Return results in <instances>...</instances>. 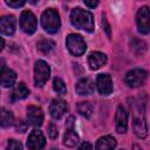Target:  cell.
Here are the masks:
<instances>
[{"instance_id": "1", "label": "cell", "mask_w": 150, "mask_h": 150, "mask_svg": "<svg viewBox=\"0 0 150 150\" xmlns=\"http://www.w3.org/2000/svg\"><path fill=\"white\" fill-rule=\"evenodd\" d=\"M130 109L132 112V129L138 138H144L148 135V128L144 114V103L139 100H132L130 103Z\"/></svg>"}, {"instance_id": "2", "label": "cell", "mask_w": 150, "mask_h": 150, "mask_svg": "<svg viewBox=\"0 0 150 150\" xmlns=\"http://www.w3.org/2000/svg\"><path fill=\"white\" fill-rule=\"evenodd\" d=\"M70 22L75 28L83 29L88 33L94 32V15L89 11L82 9L80 7L73 8V11L70 12Z\"/></svg>"}, {"instance_id": "3", "label": "cell", "mask_w": 150, "mask_h": 150, "mask_svg": "<svg viewBox=\"0 0 150 150\" xmlns=\"http://www.w3.org/2000/svg\"><path fill=\"white\" fill-rule=\"evenodd\" d=\"M41 25L47 33L49 34L57 33L61 27L59 12L54 8H47L46 11H43L41 14Z\"/></svg>"}, {"instance_id": "4", "label": "cell", "mask_w": 150, "mask_h": 150, "mask_svg": "<svg viewBox=\"0 0 150 150\" xmlns=\"http://www.w3.org/2000/svg\"><path fill=\"white\" fill-rule=\"evenodd\" d=\"M66 46L70 52V54H73L74 56H81L82 54H84L87 49V45L83 38L80 34H74V33L68 34L66 39Z\"/></svg>"}, {"instance_id": "5", "label": "cell", "mask_w": 150, "mask_h": 150, "mask_svg": "<svg viewBox=\"0 0 150 150\" xmlns=\"http://www.w3.org/2000/svg\"><path fill=\"white\" fill-rule=\"evenodd\" d=\"M50 75L49 64L43 60H38L34 66V83L36 87H43Z\"/></svg>"}, {"instance_id": "6", "label": "cell", "mask_w": 150, "mask_h": 150, "mask_svg": "<svg viewBox=\"0 0 150 150\" xmlns=\"http://www.w3.org/2000/svg\"><path fill=\"white\" fill-rule=\"evenodd\" d=\"M146 77H148L146 70L142 68H135L132 70H129L125 74L124 82L130 88H137L144 84V82L146 81Z\"/></svg>"}, {"instance_id": "7", "label": "cell", "mask_w": 150, "mask_h": 150, "mask_svg": "<svg viewBox=\"0 0 150 150\" xmlns=\"http://www.w3.org/2000/svg\"><path fill=\"white\" fill-rule=\"evenodd\" d=\"M137 29L141 34L150 33V8L148 6H142L136 14Z\"/></svg>"}, {"instance_id": "8", "label": "cell", "mask_w": 150, "mask_h": 150, "mask_svg": "<svg viewBox=\"0 0 150 150\" xmlns=\"http://www.w3.org/2000/svg\"><path fill=\"white\" fill-rule=\"evenodd\" d=\"M38 27L36 18L30 11H23L20 15V28L23 33L32 35L35 33Z\"/></svg>"}, {"instance_id": "9", "label": "cell", "mask_w": 150, "mask_h": 150, "mask_svg": "<svg viewBox=\"0 0 150 150\" xmlns=\"http://www.w3.org/2000/svg\"><path fill=\"white\" fill-rule=\"evenodd\" d=\"M115 127L118 134H125L128 129V112L124 107L118 105L115 114Z\"/></svg>"}, {"instance_id": "10", "label": "cell", "mask_w": 150, "mask_h": 150, "mask_svg": "<svg viewBox=\"0 0 150 150\" xmlns=\"http://www.w3.org/2000/svg\"><path fill=\"white\" fill-rule=\"evenodd\" d=\"M46 144V138L40 130H33L27 138V146L29 150H41Z\"/></svg>"}, {"instance_id": "11", "label": "cell", "mask_w": 150, "mask_h": 150, "mask_svg": "<svg viewBox=\"0 0 150 150\" xmlns=\"http://www.w3.org/2000/svg\"><path fill=\"white\" fill-rule=\"evenodd\" d=\"M68 110V104L66 101L60 98H54L49 104V112L50 116L55 120H60Z\"/></svg>"}, {"instance_id": "12", "label": "cell", "mask_w": 150, "mask_h": 150, "mask_svg": "<svg viewBox=\"0 0 150 150\" xmlns=\"http://www.w3.org/2000/svg\"><path fill=\"white\" fill-rule=\"evenodd\" d=\"M96 87L101 95H109L112 91V80L108 74H100L96 77Z\"/></svg>"}, {"instance_id": "13", "label": "cell", "mask_w": 150, "mask_h": 150, "mask_svg": "<svg viewBox=\"0 0 150 150\" xmlns=\"http://www.w3.org/2000/svg\"><path fill=\"white\" fill-rule=\"evenodd\" d=\"M27 121L29 124L34 127H40L43 122V112L41 108L36 105H28L27 107Z\"/></svg>"}, {"instance_id": "14", "label": "cell", "mask_w": 150, "mask_h": 150, "mask_svg": "<svg viewBox=\"0 0 150 150\" xmlns=\"http://www.w3.org/2000/svg\"><path fill=\"white\" fill-rule=\"evenodd\" d=\"M107 63V55L101 52H93L88 56V64L90 69L97 70Z\"/></svg>"}, {"instance_id": "15", "label": "cell", "mask_w": 150, "mask_h": 150, "mask_svg": "<svg viewBox=\"0 0 150 150\" xmlns=\"http://www.w3.org/2000/svg\"><path fill=\"white\" fill-rule=\"evenodd\" d=\"M0 81H1V86L4 88H8V87H12L16 80V74L15 71H13L12 69L9 68H6V66L4 64V61H2V66H1V71H0Z\"/></svg>"}, {"instance_id": "16", "label": "cell", "mask_w": 150, "mask_h": 150, "mask_svg": "<svg viewBox=\"0 0 150 150\" xmlns=\"http://www.w3.org/2000/svg\"><path fill=\"white\" fill-rule=\"evenodd\" d=\"M94 82L88 79V77H83L81 80L77 81L76 86H75V90L79 95H82V96H86V95H90L94 93Z\"/></svg>"}, {"instance_id": "17", "label": "cell", "mask_w": 150, "mask_h": 150, "mask_svg": "<svg viewBox=\"0 0 150 150\" xmlns=\"http://www.w3.org/2000/svg\"><path fill=\"white\" fill-rule=\"evenodd\" d=\"M15 18L13 15H5L0 19V30L4 35H12L15 32Z\"/></svg>"}, {"instance_id": "18", "label": "cell", "mask_w": 150, "mask_h": 150, "mask_svg": "<svg viewBox=\"0 0 150 150\" xmlns=\"http://www.w3.org/2000/svg\"><path fill=\"white\" fill-rule=\"evenodd\" d=\"M116 146V139L112 136H103L100 137L96 142L95 150H114Z\"/></svg>"}, {"instance_id": "19", "label": "cell", "mask_w": 150, "mask_h": 150, "mask_svg": "<svg viewBox=\"0 0 150 150\" xmlns=\"http://www.w3.org/2000/svg\"><path fill=\"white\" fill-rule=\"evenodd\" d=\"M29 95V90L26 87V84L23 82H20L16 84V87L13 89L12 91V100L13 101H19V100H23Z\"/></svg>"}, {"instance_id": "20", "label": "cell", "mask_w": 150, "mask_h": 150, "mask_svg": "<svg viewBox=\"0 0 150 150\" xmlns=\"http://www.w3.org/2000/svg\"><path fill=\"white\" fill-rule=\"evenodd\" d=\"M79 141H80V137H79V135L73 129L66 131V134L63 136V144L66 146L73 148V146H75L79 143Z\"/></svg>"}, {"instance_id": "21", "label": "cell", "mask_w": 150, "mask_h": 150, "mask_svg": "<svg viewBox=\"0 0 150 150\" xmlns=\"http://www.w3.org/2000/svg\"><path fill=\"white\" fill-rule=\"evenodd\" d=\"M130 49L136 54V55H142L146 50V43L137 38H132L130 41Z\"/></svg>"}, {"instance_id": "22", "label": "cell", "mask_w": 150, "mask_h": 150, "mask_svg": "<svg viewBox=\"0 0 150 150\" xmlns=\"http://www.w3.org/2000/svg\"><path fill=\"white\" fill-rule=\"evenodd\" d=\"M14 122V116L13 112L7 110L6 108H1V117H0V124L2 128L11 127Z\"/></svg>"}, {"instance_id": "23", "label": "cell", "mask_w": 150, "mask_h": 150, "mask_svg": "<svg viewBox=\"0 0 150 150\" xmlns=\"http://www.w3.org/2000/svg\"><path fill=\"white\" fill-rule=\"evenodd\" d=\"M93 104L90 103V102H88V101H83V102H80L79 104H77V111L82 115V116H84V117H90L91 116V114H93Z\"/></svg>"}, {"instance_id": "24", "label": "cell", "mask_w": 150, "mask_h": 150, "mask_svg": "<svg viewBox=\"0 0 150 150\" xmlns=\"http://www.w3.org/2000/svg\"><path fill=\"white\" fill-rule=\"evenodd\" d=\"M54 46H55V43H54L52 40H48V39H41V40L38 41V43H36L38 49L41 50V52L45 53V54L49 53V52L54 48Z\"/></svg>"}, {"instance_id": "25", "label": "cell", "mask_w": 150, "mask_h": 150, "mask_svg": "<svg viewBox=\"0 0 150 150\" xmlns=\"http://www.w3.org/2000/svg\"><path fill=\"white\" fill-rule=\"evenodd\" d=\"M53 89L59 94V95H66L67 94V88L64 82L60 77H55L53 81Z\"/></svg>"}, {"instance_id": "26", "label": "cell", "mask_w": 150, "mask_h": 150, "mask_svg": "<svg viewBox=\"0 0 150 150\" xmlns=\"http://www.w3.org/2000/svg\"><path fill=\"white\" fill-rule=\"evenodd\" d=\"M6 150H22V144L16 139H9Z\"/></svg>"}, {"instance_id": "27", "label": "cell", "mask_w": 150, "mask_h": 150, "mask_svg": "<svg viewBox=\"0 0 150 150\" xmlns=\"http://www.w3.org/2000/svg\"><path fill=\"white\" fill-rule=\"evenodd\" d=\"M48 135L50 138H56L57 137V128H56V124L50 122L49 125H48Z\"/></svg>"}, {"instance_id": "28", "label": "cell", "mask_w": 150, "mask_h": 150, "mask_svg": "<svg viewBox=\"0 0 150 150\" xmlns=\"http://www.w3.org/2000/svg\"><path fill=\"white\" fill-rule=\"evenodd\" d=\"M27 128H28V124L25 121L19 120L18 122H15V129L18 132H25L27 130Z\"/></svg>"}, {"instance_id": "29", "label": "cell", "mask_w": 150, "mask_h": 150, "mask_svg": "<svg viewBox=\"0 0 150 150\" xmlns=\"http://www.w3.org/2000/svg\"><path fill=\"white\" fill-rule=\"evenodd\" d=\"M26 4L25 0H16V1H6V5H8L9 7H13V8H19L21 6H23Z\"/></svg>"}, {"instance_id": "30", "label": "cell", "mask_w": 150, "mask_h": 150, "mask_svg": "<svg viewBox=\"0 0 150 150\" xmlns=\"http://www.w3.org/2000/svg\"><path fill=\"white\" fill-rule=\"evenodd\" d=\"M102 26H103V28H104L105 33L110 36V26H109V23H108V21H107L105 15H102Z\"/></svg>"}, {"instance_id": "31", "label": "cell", "mask_w": 150, "mask_h": 150, "mask_svg": "<svg viewBox=\"0 0 150 150\" xmlns=\"http://www.w3.org/2000/svg\"><path fill=\"white\" fill-rule=\"evenodd\" d=\"M74 122H75V118H74L73 116H69V117L67 118V121H66V127H67L68 130L73 129V127H74Z\"/></svg>"}, {"instance_id": "32", "label": "cell", "mask_w": 150, "mask_h": 150, "mask_svg": "<svg viewBox=\"0 0 150 150\" xmlns=\"http://www.w3.org/2000/svg\"><path fill=\"white\" fill-rule=\"evenodd\" d=\"M77 150H93V146H91L90 143H88V142H83V143L79 146Z\"/></svg>"}, {"instance_id": "33", "label": "cell", "mask_w": 150, "mask_h": 150, "mask_svg": "<svg viewBox=\"0 0 150 150\" xmlns=\"http://www.w3.org/2000/svg\"><path fill=\"white\" fill-rule=\"evenodd\" d=\"M84 5L86 6H88V7H90V8H94V7H96L97 5H98V1H89V0H84Z\"/></svg>"}, {"instance_id": "34", "label": "cell", "mask_w": 150, "mask_h": 150, "mask_svg": "<svg viewBox=\"0 0 150 150\" xmlns=\"http://www.w3.org/2000/svg\"><path fill=\"white\" fill-rule=\"evenodd\" d=\"M132 150H142V149H141V146L138 144H134L132 145Z\"/></svg>"}, {"instance_id": "35", "label": "cell", "mask_w": 150, "mask_h": 150, "mask_svg": "<svg viewBox=\"0 0 150 150\" xmlns=\"http://www.w3.org/2000/svg\"><path fill=\"white\" fill-rule=\"evenodd\" d=\"M52 150H59V149H55V148H53V149H52Z\"/></svg>"}, {"instance_id": "36", "label": "cell", "mask_w": 150, "mask_h": 150, "mask_svg": "<svg viewBox=\"0 0 150 150\" xmlns=\"http://www.w3.org/2000/svg\"><path fill=\"white\" fill-rule=\"evenodd\" d=\"M121 150H124V149H121Z\"/></svg>"}]
</instances>
